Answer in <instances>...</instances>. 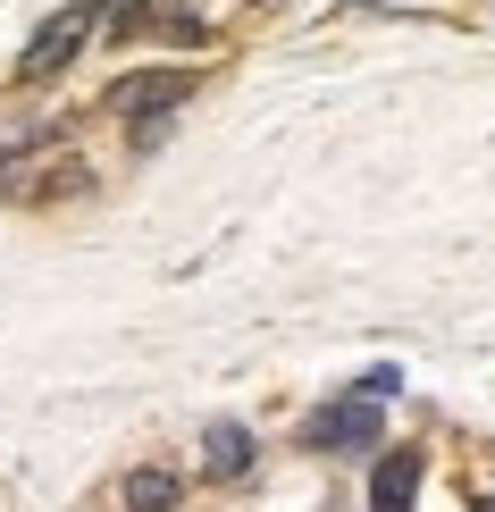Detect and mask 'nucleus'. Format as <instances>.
Wrapping results in <instances>:
<instances>
[{"instance_id": "obj_1", "label": "nucleus", "mask_w": 495, "mask_h": 512, "mask_svg": "<svg viewBox=\"0 0 495 512\" xmlns=\"http://www.w3.org/2000/svg\"><path fill=\"white\" fill-rule=\"evenodd\" d=\"M185 93H193V76H185V68H143V76H118V84H110V118H143V126H160Z\"/></svg>"}, {"instance_id": "obj_2", "label": "nucleus", "mask_w": 495, "mask_h": 512, "mask_svg": "<svg viewBox=\"0 0 495 512\" xmlns=\"http://www.w3.org/2000/svg\"><path fill=\"white\" fill-rule=\"evenodd\" d=\"M303 445H319V454H336V445H378V403H328L303 429Z\"/></svg>"}, {"instance_id": "obj_3", "label": "nucleus", "mask_w": 495, "mask_h": 512, "mask_svg": "<svg viewBox=\"0 0 495 512\" xmlns=\"http://www.w3.org/2000/svg\"><path fill=\"white\" fill-rule=\"evenodd\" d=\"M84 26H93V0H76L68 17H51V26L34 34V51H26V76H51V68H68V59H76V42H84Z\"/></svg>"}, {"instance_id": "obj_4", "label": "nucleus", "mask_w": 495, "mask_h": 512, "mask_svg": "<svg viewBox=\"0 0 495 512\" xmlns=\"http://www.w3.org/2000/svg\"><path fill=\"white\" fill-rule=\"evenodd\" d=\"M412 496H420V454L395 445V454L378 462V479H370V512H412Z\"/></svg>"}, {"instance_id": "obj_5", "label": "nucleus", "mask_w": 495, "mask_h": 512, "mask_svg": "<svg viewBox=\"0 0 495 512\" xmlns=\"http://www.w3.org/2000/svg\"><path fill=\"white\" fill-rule=\"evenodd\" d=\"M202 462H210V479H244L252 471V429L244 420H210L202 429Z\"/></svg>"}, {"instance_id": "obj_6", "label": "nucleus", "mask_w": 495, "mask_h": 512, "mask_svg": "<svg viewBox=\"0 0 495 512\" xmlns=\"http://www.w3.org/2000/svg\"><path fill=\"white\" fill-rule=\"evenodd\" d=\"M118 504H126V512H177V471H160V462H143V471H126Z\"/></svg>"}, {"instance_id": "obj_7", "label": "nucleus", "mask_w": 495, "mask_h": 512, "mask_svg": "<svg viewBox=\"0 0 495 512\" xmlns=\"http://www.w3.org/2000/svg\"><path fill=\"white\" fill-rule=\"evenodd\" d=\"M395 387H403L395 370H370V378H361V403H386V395H395Z\"/></svg>"}, {"instance_id": "obj_8", "label": "nucleus", "mask_w": 495, "mask_h": 512, "mask_svg": "<svg viewBox=\"0 0 495 512\" xmlns=\"http://www.w3.org/2000/svg\"><path fill=\"white\" fill-rule=\"evenodd\" d=\"M479 512H495V496H479Z\"/></svg>"}]
</instances>
